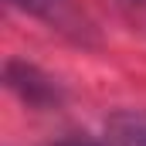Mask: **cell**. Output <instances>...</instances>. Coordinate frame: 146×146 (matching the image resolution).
<instances>
[{
	"label": "cell",
	"instance_id": "obj_1",
	"mask_svg": "<svg viewBox=\"0 0 146 146\" xmlns=\"http://www.w3.org/2000/svg\"><path fill=\"white\" fill-rule=\"evenodd\" d=\"M10 3H14V7H21V10H27V14L37 17V21L51 24L54 31L72 34L75 41H85L88 31H92V24L85 21V14H82L78 0H10Z\"/></svg>",
	"mask_w": 146,
	"mask_h": 146
},
{
	"label": "cell",
	"instance_id": "obj_3",
	"mask_svg": "<svg viewBox=\"0 0 146 146\" xmlns=\"http://www.w3.org/2000/svg\"><path fill=\"white\" fill-rule=\"evenodd\" d=\"M61 146H92V143H61Z\"/></svg>",
	"mask_w": 146,
	"mask_h": 146
},
{
	"label": "cell",
	"instance_id": "obj_2",
	"mask_svg": "<svg viewBox=\"0 0 146 146\" xmlns=\"http://www.w3.org/2000/svg\"><path fill=\"white\" fill-rule=\"evenodd\" d=\"M115 129V139L122 146H146V119H136V115H119L112 122Z\"/></svg>",
	"mask_w": 146,
	"mask_h": 146
}]
</instances>
